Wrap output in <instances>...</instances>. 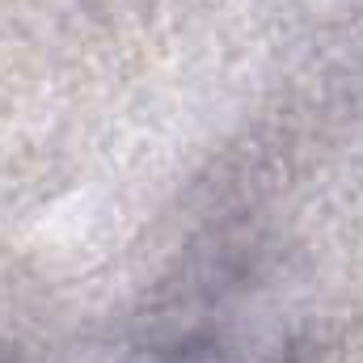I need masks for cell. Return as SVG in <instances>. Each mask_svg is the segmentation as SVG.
<instances>
[{
  "label": "cell",
  "instance_id": "obj_1",
  "mask_svg": "<svg viewBox=\"0 0 363 363\" xmlns=\"http://www.w3.org/2000/svg\"><path fill=\"white\" fill-rule=\"evenodd\" d=\"M0 363H4V359H0Z\"/></svg>",
  "mask_w": 363,
  "mask_h": 363
}]
</instances>
